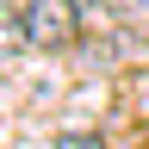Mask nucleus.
Wrapping results in <instances>:
<instances>
[{
	"mask_svg": "<svg viewBox=\"0 0 149 149\" xmlns=\"http://www.w3.org/2000/svg\"><path fill=\"white\" fill-rule=\"evenodd\" d=\"M74 37H81L74 0H25V44L31 50H68Z\"/></svg>",
	"mask_w": 149,
	"mask_h": 149,
	"instance_id": "nucleus-1",
	"label": "nucleus"
},
{
	"mask_svg": "<svg viewBox=\"0 0 149 149\" xmlns=\"http://www.w3.org/2000/svg\"><path fill=\"white\" fill-rule=\"evenodd\" d=\"M13 50H25V13L0 6V56H13Z\"/></svg>",
	"mask_w": 149,
	"mask_h": 149,
	"instance_id": "nucleus-2",
	"label": "nucleus"
},
{
	"mask_svg": "<svg viewBox=\"0 0 149 149\" xmlns=\"http://www.w3.org/2000/svg\"><path fill=\"white\" fill-rule=\"evenodd\" d=\"M100 6L112 19H124V25H137V19H149V0H100Z\"/></svg>",
	"mask_w": 149,
	"mask_h": 149,
	"instance_id": "nucleus-3",
	"label": "nucleus"
}]
</instances>
